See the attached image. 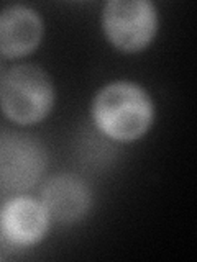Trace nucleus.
Wrapping results in <instances>:
<instances>
[{
    "label": "nucleus",
    "mask_w": 197,
    "mask_h": 262,
    "mask_svg": "<svg viewBox=\"0 0 197 262\" xmlns=\"http://www.w3.org/2000/svg\"><path fill=\"white\" fill-rule=\"evenodd\" d=\"M54 84L36 64H18L0 79V110L20 126L43 121L54 105Z\"/></svg>",
    "instance_id": "nucleus-2"
},
{
    "label": "nucleus",
    "mask_w": 197,
    "mask_h": 262,
    "mask_svg": "<svg viewBox=\"0 0 197 262\" xmlns=\"http://www.w3.org/2000/svg\"><path fill=\"white\" fill-rule=\"evenodd\" d=\"M92 120L98 131L113 141H136L148 133L154 120V103L146 90L128 80L110 82L92 102Z\"/></svg>",
    "instance_id": "nucleus-1"
},
{
    "label": "nucleus",
    "mask_w": 197,
    "mask_h": 262,
    "mask_svg": "<svg viewBox=\"0 0 197 262\" xmlns=\"http://www.w3.org/2000/svg\"><path fill=\"white\" fill-rule=\"evenodd\" d=\"M102 30L119 51L138 53L158 33V10L150 0H110L102 10Z\"/></svg>",
    "instance_id": "nucleus-3"
},
{
    "label": "nucleus",
    "mask_w": 197,
    "mask_h": 262,
    "mask_svg": "<svg viewBox=\"0 0 197 262\" xmlns=\"http://www.w3.org/2000/svg\"><path fill=\"white\" fill-rule=\"evenodd\" d=\"M51 218L40 200L31 196H13L0 208V233L5 239L20 248L43 241Z\"/></svg>",
    "instance_id": "nucleus-5"
},
{
    "label": "nucleus",
    "mask_w": 197,
    "mask_h": 262,
    "mask_svg": "<svg viewBox=\"0 0 197 262\" xmlns=\"http://www.w3.org/2000/svg\"><path fill=\"white\" fill-rule=\"evenodd\" d=\"M43 18L35 8L8 5L0 10V54L23 57L31 54L43 38Z\"/></svg>",
    "instance_id": "nucleus-7"
},
{
    "label": "nucleus",
    "mask_w": 197,
    "mask_h": 262,
    "mask_svg": "<svg viewBox=\"0 0 197 262\" xmlns=\"http://www.w3.org/2000/svg\"><path fill=\"white\" fill-rule=\"evenodd\" d=\"M46 152L36 139L4 131L0 133V187L27 190L43 176Z\"/></svg>",
    "instance_id": "nucleus-4"
},
{
    "label": "nucleus",
    "mask_w": 197,
    "mask_h": 262,
    "mask_svg": "<svg viewBox=\"0 0 197 262\" xmlns=\"http://www.w3.org/2000/svg\"><path fill=\"white\" fill-rule=\"evenodd\" d=\"M40 202L53 221L60 225H74L89 213L92 195L81 177L60 174L48 180Z\"/></svg>",
    "instance_id": "nucleus-6"
}]
</instances>
